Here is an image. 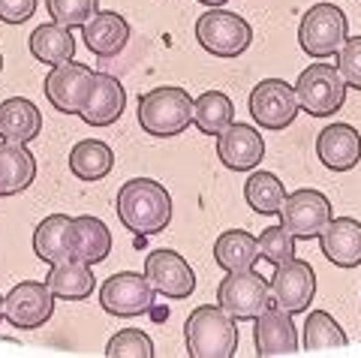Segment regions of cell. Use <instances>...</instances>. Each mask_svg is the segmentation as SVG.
I'll return each mask as SVG.
<instances>
[{
	"instance_id": "obj_24",
	"label": "cell",
	"mask_w": 361,
	"mask_h": 358,
	"mask_svg": "<svg viewBox=\"0 0 361 358\" xmlns=\"http://www.w3.org/2000/svg\"><path fill=\"white\" fill-rule=\"evenodd\" d=\"M45 286L51 289L54 298L61 301H85L97 286V277L90 271V265L78 262V259H66L51 265L49 277H45Z\"/></svg>"
},
{
	"instance_id": "obj_22",
	"label": "cell",
	"mask_w": 361,
	"mask_h": 358,
	"mask_svg": "<svg viewBox=\"0 0 361 358\" xmlns=\"http://www.w3.org/2000/svg\"><path fill=\"white\" fill-rule=\"evenodd\" d=\"M37 178V156L21 142H0V196L25 193Z\"/></svg>"
},
{
	"instance_id": "obj_11",
	"label": "cell",
	"mask_w": 361,
	"mask_h": 358,
	"mask_svg": "<svg viewBox=\"0 0 361 358\" xmlns=\"http://www.w3.org/2000/svg\"><path fill=\"white\" fill-rule=\"evenodd\" d=\"M145 277L154 286L157 295L172 298V301H184L196 292V274L190 262L180 253L169 250V247H157L145 256Z\"/></svg>"
},
{
	"instance_id": "obj_35",
	"label": "cell",
	"mask_w": 361,
	"mask_h": 358,
	"mask_svg": "<svg viewBox=\"0 0 361 358\" xmlns=\"http://www.w3.org/2000/svg\"><path fill=\"white\" fill-rule=\"evenodd\" d=\"M337 73L343 75L346 87L361 91V37H346L343 49L337 51Z\"/></svg>"
},
{
	"instance_id": "obj_38",
	"label": "cell",
	"mask_w": 361,
	"mask_h": 358,
	"mask_svg": "<svg viewBox=\"0 0 361 358\" xmlns=\"http://www.w3.org/2000/svg\"><path fill=\"white\" fill-rule=\"evenodd\" d=\"M0 319H4V295H0Z\"/></svg>"
},
{
	"instance_id": "obj_4",
	"label": "cell",
	"mask_w": 361,
	"mask_h": 358,
	"mask_svg": "<svg viewBox=\"0 0 361 358\" xmlns=\"http://www.w3.org/2000/svg\"><path fill=\"white\" fill-rule=\"evenodd\" d=\"M349 37V18L341 6L334 4H316L301 16L298 25V46L307 58L325 61L337 58Z\"/></svg>"
},
{
	"instance_id": "obj_8",
	"label": "cell",
	"mask_w": 361,
	"mask_h": 358,
	"mask_svg": "<svg viewBox=\"0 0 361 358\" xmlns=\"http://www.w3.org/2000/svg\"><path fill=\"white\" fill-rule=\"evenodd\" d=\"M157 292L148 283L145 274L135 271H118L103 280L99 286V304L109 316L118 319H133V316H145V313L154 310Z\"/></svg>"
},
{
	"instance_id": "obj_39",
	"label": "cell",
	"mask_w": 361,
	"mask_h": 358,
	"mask_svg": "<svg viewBox=\"0 0 361 358\" xmlns=\"http://www.w3.org/2000/svg\"><path fill=\"white\" fill-rule=\"evenodd\" d=\"M0 70H4V54H0Z\"/></svg>"
},
{
	"instance_id": "obj_23",
	"label": "cell",
	"mask_w": 361,
	"mask_h": 358,
	"mask_svg": "<svg viewBox=\"0 0 361 358\" xmlns=\"http://www.w3.org/2000/svg\"><path fill=\"white\" fill-rule=\"evenodd\" d=\"M42 130V115L27 97H13L0 103V139L30 144Z\"/></svg>"
},
{
	"instance_id": "obj_40",
	"label": "cell",
	"mask_w": 361,
	"mask_h": 358,
	"mask_svg": "<svg viewBox=\"0 0 361 358\" xmlns=\"http://www.w3.org/2000/svg\"><path fill=\"white\" fill-rule=\"evenodd\" d=\"M0 199H4V196H0Z\"/></svg>"
},
{
	"instance_id": "obj_30",
	"label": "cell",
	"mask_w": 361,
	"mask_h": 358,
	"mask_svg": "<svg viewBox=\"0 0 361 358\" xmlns=\"http://www.w3.org/2000/svg\"><path fill=\"white\" fill-rule=\"evenodd\" d=\"M244 199L256 214H277L286 199V184L274 172H250L244 181Z\"/></svg>"
},
{
	"instance_id": "obj_6",
	"label": "cell",
	"mask_w": 361,
	"mask_h": 358,
	"mask_svg": "<svg viewBox=\"0 0 361 358\" xmlns=\"http://www.w3.org/2000/svg\"><path fill=\"white\" fill-rule=\"evenodd\" d=\"M295 99H298V109L313 118L337 115L346 103V82L337 73V66L310 63L307 70H301L295 82Z\"/></svg>"
},
{
	"instance_id": "obj_17",
	"label": "cell",
	"mask_w": 361,
	"mask_h": 358,
	"mask_svg": "<svg viewBox=\"0 0 361 358\" xmlns=\"http://www.w3.org/2000/svg\"><path fill=\"white\" fill-rule=\"evenodd\" d=\"M127 111V91L115 75H109L106 70H99L94 75V87H90L87 103L78 111V118L87 127H109Z\"/></svg>"
},
{
	"instance_id": "obj_2",
	"label": "cell",
	"mask_w": 361,
	"mask_h": 358,
	"mask_svg": "<svg viewBox=\"0 0 361 358\" xmlns=\"http://www.w3.org/2000/svg\"><path fill=\"white\" fill-rule=\"evenodd\" d=\"M184 340L190 358H232L238 350V319L220 304L196 307L184 322Z\"/></svg>"
},
{
	"instance_id": "obj_10",
	"label": "cell",
	"mask_w": 361,
	"mask_h": 358,
	"mask_svg": "<svg viewBox=\"0 0 361 358\" xmlns=\"http://www.w3.org/2000/svg\"><path fill=\"white\" fill-rule=\"evenodd\" d=\"M250 115L262 130H286L295 124L298 118V99H295V87L283 78H265L259 82L250 94Z\"/></svg>"
},
{
	"instance_id": "obj_26",
	"label": "cell",
	"mask_w": 361,
	"mask_h": 358,
	"mask_svg": "<svg viewBox=\"0 0 361 358\" xmlns=\"http://www.w3.org/2000/svg\"><path fill=\"white\" fill-rule=\"evenodd\" d=\"M214 259L223 271H244V268H256L262 259L259 253V238H253L244 229H226L217 241H214Z\"/></svg>"
},
{
	"instance_id": "obj_27",
	"label": "cell",
	"mask_w": 361,
	"mask_h": 358,
	"mask_svg": "<svg viewBox=\"0 0 361 358\" xmlns=\"http://www.w3.org/2000/svg\"><path fill=\"white\" fill-rule=\"evenodd\" d=\"M70 226H73V217H66V214L45 217L37 226V232H33V253L49 265L73 259L70 256Z\"/></svg>"
},
{
	"instance_id": "obj_1",
	"label": "cell",
	"mask_w": 361,
	"mask_h": 358,
	"mask_svg": "<svg viewBox=\"0 0 361 358\" xmlns=\"http://www.w3.org/2000/svg\"><path fill=\"white\" fill-rule=\"evenodd\" d=\"M118 217L135 235H160L172 223V196L154 178H130L118 190Z\"/></svg>"
},
{
	"instance_id": "obj_34",
	"label": "cell",
	"mask_w": 361,
	"mask_h": 358,
	"mask_svg": "<svg viewBox=\"0 0 361 358\" xmlns=\"http://www.w3.org/2000/svg\"><path fill=\"white\" fill-rule=\"evenodd\" d=\"M109 358H154V340L139 328H123L106 343Z\"/></svg>"
},
{
	"instance_id": "obj_12",
	"label": "cell",
	"mask_w": 361,
	"mask_h": 358,
	"mask_svg": "<svg viewBox=\"0 0 361 358\" xmlns=\"http://www.w3.org/2000/svg\"><path fill=\"white\" fill-rule=\"evenodd\" d=\"M54 313V295L51 289L39 280H21L9 289L4 298V319L13 328H42Z\"/></svg>"
},
{
	"instance_id": "obj_13",
	"label": "cell",
	"mask_w": 361,
	"mask_h": 358,
	"mask_svg": "<svg viewBox=\"0 0 361 358\" xmlns=\"http://www.w3.org/2000/svg\"><path fill=\"white\" fill-rule=\"evenodd\" d=\"M274 307L286 313H304L316 298V274L304 259H289L274 265V277L268 280Z\"/></svg>"
},
{
	"instance_id": "obj_20",
	"label": "cell",
	"mask_w": 361,
	"mask_h": 358,
	"mask_svg": "<svg viewBox=\"0 0 361 358\" xmlns=\"http://www.w3.org/2000/svg\"><path fill=\"white\" fill-rule=\"evenodd\" d=\"M322 256L337 268L361 265V223L353 217H331L329 226L319 232Z\"/></svg>"
},
{
	"instance_id": "obj_16",
	"label": "cell",
	"mask_w": 361,
	"mask_h": 358,
	"mask_svg": "<svg viewBox=\"0 0 361 358\" xmlns=\"http://www.w3.org/2000/svg\"><path fill=\"white\" fill-rule=\"evenodd\" d=\"M253 343H256V355L259 358H271V355H295L298 352V331L292 322V313L280 310V307H265L256 316V331H253Z\"/></svg>"
},
{
	"instance_id": "obj_5",
	"label": "cell",
	"mask_w": 361,
	"mask_h": 358,
	"mask_svg": "<svg viewBox=\"0 0 361 358\" xmlns=\"http://www.w3.org/2000/svg\"><path fill=\"white\" fill-rule=\"evenodd\" d=\"M196 39L214 58H241L253 42V27L244 16H235L229 9L211 6L196 21Z\"/></svg>"
},
{
	"instance_id": "obj_25",
	"label": "cell",
	"mask_w": 361,
	"mask_h": 358,
	"mask_svg": "<svg viewBox=\"0 0 361 358\" xmlns=\"http://www.w3.org/2000/svg\"><path fill=\"white\" fill-rule=\"evenodd\" d=\"M30 54L37 58L39 63H49V66H61V63H70L75 58V37L70 33V27L58 25H39L37 30L30 33L27 39Z\"/></svg>"
},
{
	"instance_id": "obj_28",
	"label": "cell",
	"mask_w": 361,
	"mask_h": 358,
	"mask_svg": "<svg viewBox=\"0 0 361 358\" xmlns=\"http://www.w3.org/2000/svg\"><path fill=\"white\" fill-rule=\"evenodd\" d=\"M115 169V151L99 139L75 142L70 151V172L78 181H103Z\"/></svg>"
},
{
	"instance_id": "obj_9",
	"label": "cell",
	"mask_w": 361,
	"mask_h": 358,
	"mask_svg": "<svg viewBox=\"0 0 361 358\" xmlns=\"http://www.w3.org/2000/svg\"><path fill=\"white\" fill-rule=\"evenodd\" d=\"M280 223L301 241L319 238V232L329 226V220L334 217V208L329 202V196L319 190H295L286 193L283 205H280Z\"/></svg>"
},
{
	"instance_id": "obj_33",
	"label": "cell",
	"mask_w": 361,
	"mask_h": 358,
	"mask_svg": "<svg viewBox=\"0 0 361 358\" xmlns=\"http://www.w3.org/2000/svg\"><path fill=\"white\" fill-rule=\"evenodd\" d=\"M51 21L63 27H85L90 18L97 16L99 0H45Z\"/></svg>"
},
{
	"instance_id": "obj_3",
	"label": "cell",
	"mask_w": 361,
	"mask_h": 358,
	"mask_svg": "<svg viewBox=\"0 0 361 358\" xmlns=\"http://www.w3.org/2000/svg\"><path fill=\"white\" fill-rule=\"evenodd\" d=\"M193 124V97L184 87L163 85L139 97V127L157 139L180 136Z\"/></svg>"
},
{
	"instance_id": "obj_29",
	"label": "cell",
	"mask_w": 361,
	"mask_h": 358,
	"mask_svg": "<svg viewBox=\"0 0 361 358\" xmlns=\"http://www.w3.org/2000/svg\"><path fill=\"white\" fill-rule=\"evenodd\" d=\"M235 121V106L223 91H205L193 99V124L205 136H217Z\"/></svg>"
},
{
	"instance_id": "obj_14",
	"label": "cell",
	"mask_w": 361,
	"mask_h": 358,
	"mask_svg": "<svg viewBox=\"0 0 361 358\" xmlns=\"http://www.w3.org/2000/svg\"><path fill=\"white\" fill-rule=\"evenodd\" d=\"M94 70L85 63H61L45 75V97L61 115H78L94 87Z\"/></svg>"
},
{
	"instance_id": "obj_7",
	"label": "cell",
	"mask_w": 361,
	"mask_h": 358,
	"mask_svg": "<svg viewBox=\"0 0 361 358\" xmlns=\"http://www.w3.org/2000/svg\"><path fill=\"white\" fill-rule=\"evenodd\" d=\"M217 304L229 313L232 319H238V322L256 319L265 307H271L268 277H262L256 268H244V271H226L223 283L217 289Z\"/></svg>"
},
{
	"instance_id": "obj_18",
	"label": "cell",
	"mask_w": 361,
	"mask_h": 358,
	"mask_svg": "<svg viewBox=\"0 0 361 358\" xmlns=\"http://www.w3.org/2000/svg\"><path fill=\"white\" fill-rule=\"evenodd\" d=\"M316 156L325 169L349 172L361 160V136L349 124H329L316 136Z\"/></svg>"
},
{
	"instance_id": "obj_21",
	"label": "cell",
	"mask_w": 361,
	"mask_h": 358,
	"mask_svg": "<svg viewBox=\"0 0 361 358\" xmlns=\"http://www.w3.org/2000/svg\"><path fill=\"white\" fill-rule=\"evenodd\" d=\"M111 253V232L99 217H73L70 226V256L85 265H99Z\"/></svg>"
},
{
	"instance_id": "obj_15",
	"label": "cell",
	"mask_w": 361,
	"mask_h": 358,
	"mask_svg": "<svg viewBox=\"0 0 361 358\" xmlns=\"http://www.w3.org/2000/svg\"><path fill=\"white\" fill-rule=\"evenodd\" d=\"M217 156L229 172H253L265 160V139L250 124H232L217 132Z\"/></svg>"
},
{
	"instance_id": "obj_32",
	"label": "cell",
	"mask_w": 361,
	"mask_h": 358,
	"mask_svg": "<svg viewBox=\"0 0 361 358\" xmlns=\"http://www.w3.org/2000/svg\"><path fill=\"white\" fill-rule=\"evenodd\" d=\"M259 253L271 265H283L289 259H295V235H292L283 223L280 226H268L259 235Z\"/></svg>"
},
{
	"instance_id": "obj_31",
	"label": "cell",
	"mask_w": 361,
	"mask_h": 358,
	"mask_svg": "<svg viewBox=\"0 0 361 358\" xmlns=\"http://www.w3.org/2000/svg\"><path fill=\"white\" fill-rule=\"evenodd\" d=\"M349 338L343 334V328L337 326V319L325 310H313L304 319V350L316 352V350H341L346 346Z\"/></svg>"
},
{
	"instance_id": "obj_37",
	"label": "cell",
	"mask_w": 361,
	"mask_h": 358,
	"mask_svg": "<svg viewBox=\"0 0 361 358\" xmlns=\"http://www.w3.org/2000/svg\"><path fill=\"white\" fill-rule=\"evenodd\" d=\"M199 4H205V6H223V4H229V0H199Z\"/></svg>"
},
{
	"instance_id": "obj_19",
	"label": "cell",
	"mask_w": 361,
	"mask_h": 358,
	"mask_svg": "<svg viewBox=\"0 0 361 358\" xmlns=\"http://www.w3.org/2000/svg\"><path fill=\"white\" fill-rule=\"evenodd\" d=\"M82 39L85 49L94 51L99 61L115 58L130 42V21L111 9H97V16L82 27Z\"/></svg>"
},
{
	"instance_id": "obj_36",
	"label": "cell",
	"mask_w": 361,
	"mask_h": 358,
	"mask_svg": "<svg viewBox=\"0 0 361 358\" xmlns=\"http://www.w3.org/2000/svg\"><path fill=\"white\" fill-rule=\"evenodd\" d=\"M37 13V0H0V21L6 25H25Z\"/></svg>"
}]
</instances>
